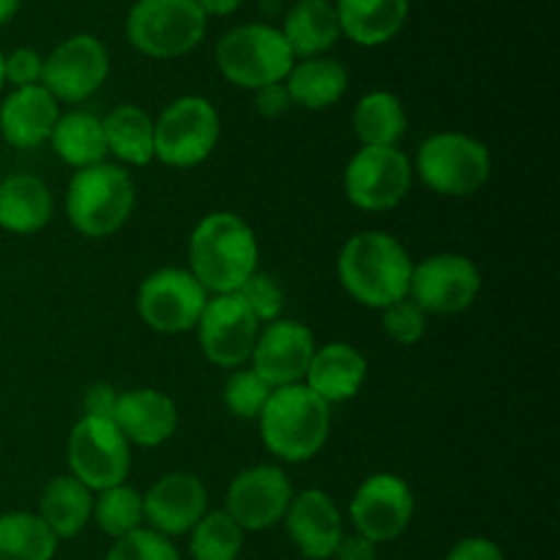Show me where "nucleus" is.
Instances as JSON below:
<instances>
[{
    "label": "nucleus",
    "instance_id": "1a4fd4ad",
    "mask_svg": "<svg viewBox=\"0 0 560 560\" xmlns=\"http://www.w3.org/2000/svg\"><path fill=\"white\" fill-rule=\"evenodd\" d=\"M208 299L189 268H159L137 290V315L156 334H186L197 328Z\"/></svg>",
    "mask_w": 560,
    "mask_h": 560
},
{
    "label": "nucleus",
    "instance_id": "f257e3e1",
    "mask_svg": "<svg viewBox=\"0 0 560 560\" xmlns=\"http://www.w3.org/2000/svg\"><path fill=\"white\" fill-rule=\"evenodd\" d=\"M260 244L246 219L213 211L195 224L189 238V271L208 295L238 293L260 271Z\"/></svg>",
    "mask_w": 560,
    "mask_h": 560
},
{
    "label": "nucleus",
    "instance_id": "e433bc0d",
    "mask_svg": "<svg viewBox=\"0 0 560 560\" xmlns=\"http://www.w3.org/2000/svg\"><path fill=\"white\" fill-rule=\"evenodd\" d=\"M241 301L252 310V315L262 323L279 320L284 306V293L279 288L277 279L266 271H255L249 279L244 282V288L238 290Z\"/></svg>",
    "mask_w": 560,
    "mask_h": 560
},
{
    "label": "nucleus",
    "instance_id": "5701e85b",
    "mask_svg": "<svg viewBox=\"0 0 560 560\" xmlns=\"http://www.w3.org/2000/svg\"><path fill=\"white\" fill-rule=\"evenodd\" d=\"M52 191L31 173L0 180V228L14 235H33L52 219Z\"/></svg>",
    "mask_w": 560,
    "mask_h": 560
},
{
    "label": "nucleus",
    "instance_id": "9d476101",
    "mask_svg": "<svg viewBox=\"0 0 560 560\" xmlns=\"http://www.w3.org/2000/svg\"><path fill=\"white\" fill-rule=\"evenodd\" d=\"M413 162L399 148H361L345 167V195L359 211H392L408 197Z\"/></svg>",
    "mask_w": 560,
    "mask_h": 560
},
{
    "label": "nucleus",
    "instance_id": "4be33fe9",
    "mask_svg": "<svg viewBox=\"0 0 560 560\" xmlns=\"http://www.w3.org/2000/svg\"><path fill=\"white\" fill-rule=\"evenodd\" d=\"M366 381L364 353L348 342H328L315 348L310 370L304 375V386L323 399L326 405L348 402L361 392Z\"/></svg>",
    "mask_w": 560,
    "mask_h": 560
},
{
    "label": "nucleus",
    "instance_id": "4c0bfd02",
    "mask_svg": "<svg viewBox=\"0 0 560 560\" xmlns=\"http://www.w3.org/2000/svg\"><path fill=\"white\" fill-rule=\"evenodd\" d=\"M44 58L31 47H16L14 52L3 55V80L14 88L42 85Z\"/></svg>",
    "mask_w": 560,
    "mask_h": 560
},
{
    "label": "nucleus",
    "instance_id": "b1692460",
    "mask_svg": "<svg viewBox=\"0 0 560 560\" xmlns=\"http://www.w3.org/2000/svg\"><path fill=\"white\" fill-rule=\"evenodd\" d=\"M342 36L359 47H381L405 27L410 0H337Z\"/></svg>",
    "mask_w": 560,
    "mask_h": 560
},
{
    "label": "nucleus",
    "instance_id": "ea45409f",
    "mask_svg": "<svg viewBox=\"0 0 560 560\" xmlns=\"http://www.w3.org/2000/svg\"><path fill=\"white\" fill-rule=\"evenodd\" d=\"M255 107L257 113L266 115V118H282V115L293 107L284 82H273V85H266L260 88V91H255Z\"/></svg>",
    "mask_w": 560,
    "mask_h": 560
},
{
    "label": "nucleus",
    "instance_id": "c03bdc74",
    "mask_svg": "<svg viewBox=\"0 0 560 560\" xmlns=\"http://www.w3.org/2000/svg\"><path fill=\"white\" fill-rule=\"evenodd\" d=\"M22 0H0V25H5L9 20H14V14L20 11Z\"/></svg>",
    "mask_w": 560,
    "mask_h": 560
},
{
    "label": "nucleus",
    "instance_id": "7c9ffc66",
    "mask_svg": "<svg viewBox=\"0 0 560 560\" xmlns=\"http://www.w3.org/2000/svg\"><path fill=\"white\" fill-rule=\"evenodd\" d=\"M58 539L33 512L0 514V560H52Z\"/></svg>",
    "mask_w": 560,
    "mask_h": 560
},
{
    "label": "nucleus",
    "instance_id": "a18cd8bd",
    "mask_svg": "<svg viewBox=\"0 0 560 560\" xmlns=\"http://www.w3.org/2000/svg\"><path fill=\"white\" fill-rule=\"evenodd\" d=\"M5 80H3V52H0V91H3Z\"/></svg>",
    "mask_w": 560,
    "mask_h": 560
},
{
    "label": "nucleus",
    "instance_id": "0eeeda50",
    "mask_svg": "<svg viewBox=\"0 0 560 560\" xmlns=\"http://www.w3.org/2000/svg\"><path fill=\"white\" fill-rule=\"evenodd\" d=\"M208 16L195 0H137L126 16V36L148 58H180L206 38Z\"/></svg>",
    "mask_w": 560,
    "mask_h": 560
},
{
    "label": "nucleus",
    "instance_id": "79ce46f5",
    "mask_svg": "<svg viewBox=\"0 0 560 560\" xmlns=\"http://www.w3.org/2000/svg\"><path fill=\"white\" fill-rule=\"evenodd\" d=\"M334 560H377V545L359 534H345L334 550Z\"/></svg>",
    "mask_w": 560,
    "mask_h": 560
},
{
    "label": "nucleus",
    "instance_id": "f03ea898",
    "mask_svg": "<svg viewBox=\"0 0 560 560\" xmlns=\"http://www.w3.org/2000/svg\"><path fill=\"white\" fill-rule=\"evenodd\" d=\"M337 273L350 299L370 310H386L408 299L413 260L392 233L364 230L345 241Z\"/></svg>",
    "mask_w": 560,
    "mask_h": 560
},
{
    "label": "nucleus",
    "instance_id": "bb28decb",
    "mask_svg": "<svg viewBox=\"0 0 560 560\" xmlns=\"http://www.w3.org/2000/svg\"><path fill=\"white\" fill-rule=\"evenodd\" d=\"M93 514V492L71 474L55 476L42 492L38 517L52 530L55 539H74Z\"/></svg>",
    "mask_w": 560,
    "mask_h": 560
},
{
    "label": "nucleus",
    "instance_id": "f8f14e48",
    "mask_svg": "<svg viewBox=\"0 0 560 560\" xmlns=\"http://www.w3.org/2000/svg\"><path fill=\"white\" fill-rule=\"evenodd\" d=\"M481 273L465 255L441 252L413 262L408 299H413L427 315H459L479 299Z\"/></svg>",
    "mask_w": 560,
    "mask_h": 560
},
{
    "label": "nucleus",
    "instance_id": "f704fd0d",
    "mask_svg": "<svg viewBox=\"0 0 560 560\" xmlns=\"http://www.w3.org/2000/svg\"><path fill=\"white\" fill-rule=\"evenodd\" d=\"M104 560H180L178 550L167 536L151 528H137L113 541Z\"/></svg>",
    "mask_w": 560,
    "mask_h": 560
},
{
    "label": "nucleus",
    "instance_id": "9b49d317",
    "mask_svg": "<svg viewBox=\"0 0 560 560\" xmlns=\"http://www.w3.org/2000/svg\"><path fill=\"white\" fill-rule=\"evenodd\" d=\"M131 468L129 441L107 419L82 416L69 435V470L91 492L124 485Z\"/></svg>",
    "mask_w": 560,
    "mask_h": 560
},
{
    "label": "nucleus",
    "instance_id": "a878e982",
    "mask_svg": "<svg viewBox=\"0 0 560 560\" xmlns=\"http://www.w3.org/2000/svg\"><path fill=\"white\" fill-rule=\"evenodd\" d=\"M348 69L328 55L295 60L290 74L284 77V88H288L293 107H304L310 113L334 107L348 91Z\"/></svg>",
    "mask_w": 560,
    "mask_h": 560
},
{
    "label": "nucleus",
    "instance_id": "c9c22d12",
    "mask_svg": "<svg viewBox=\"0 0 560 560\" xmlns=\"http://www.w3.org/2000/svg\"><path fill=\"white\" fill-rule=\"evenodd\" d=\"M383 317V331L388 339H394L397 345H416L424 339L427 334V312L416 304L413 299H402L397 304L381 310Z\"/></svg>",
    "mask_w": 560,
    "mask_h": 560
},
{
    "label": "nucleus",
    "instance_id": "39448f33",
    "mask_svg": "<svg viewBox=\"0 0 560 560\" xmlns=\"http://www.w3.org/2000/svg\"><path fill=\"white\" fill-rule=\"evenodd\" d=\"M213 58H217L219 74L230 85L252 93L273 82H284L295 63L282 31L273 25H260V22L224 33Z\"/></svg>",
    "mask_w": 560,
    "mask_h": 560
},
{
    "label": "nucleus",
    "instance_id": "a19ab883",
    "mask_svg": "<svg viewBox=\"0 0 560 560\" xmlns=\"http://www.w3.org/2000/svg\"><path fill=\"white\" fill-rule=\"evenodd\" d=\"M118 394L113 386H107V383H96V386L91 388V392L85 394V416H91V419H107L113 421V413H115V405H118Z\"/></svg>",
    "mask_w": 560,
    "mask_h": 560
},
{
    "label": "nucleus",
    "instance_id": "aec40b11",
    "mask_svg": "<svg viewBox=\"0 0 560 560\" xmlns=\"http://www.w3.org/2000/svg\"><path fill=\"white\" fill-rule=\"evenodd\" d=\"M113 424L129 441V446L135 443L142 448H156L178 430V408L156 388H131L118 394Z\"/></svg>",
    "mask_w": 560,
    "mask_h": 560
},
{
    "label": "nucleus",
    "instance_id": "c756f323",
    "mask_svg": "<svg viewBox=\"0 0 560 560\" xmlns=\"http://www.w3.org/2000/svg\"><path fill=\"white\" fill-rule=\"evenodd\" d=\"M353 131L361 148H397L408 131V113L402 98L392 91H372L355 104Z\"/></svg>",
    "mask_w": 560,
    "mask_h": 560
},
{
    "label": "nucleus",
    "instance_id": "2f4dec72",
    "mask_svg": "<svg viewBox=\"0 0 560 560\" xmlns=\"http://www.w3.org/2000/svg\"><path fill=\"white\" fill-rule=\"evenodd\" d=\"M93 523L109 536L120 539L126 534H135L137 528H145V509H142V492L135 487L115 485L93 495Z\"/></svg>",
    "mask_w": 560,
    "mask_h": 560
},
{
    "label": "nucleus",
    "instance_id": "7ed1b4c3",
    "mask_svg": "<svg viewBox=\"0 0 560 560\" xmlns=\"http://www.w3.org/2000/svg\"><path fill=\"white\" fill-rule=\"evenodd\" d=\"M257 424L273 457L284 463H306L326 446L331 432V405L323 402L304 383L273 388Z\"/></svg>",
    "mask_w": 560,
    "mask_h": 560
},
{
    "label": "nucleus",
    "instance_id": "72a5a7b5",
    "mask_svg": "<svg viewBox=\"0 0 560 560\" xmlns=\"http://www.w3.org/2000/svg\"><path fill=\"white\" fill-rule=\"evenodd\" d=\"M273 388L257 375L255 370H235L224 383V408L235 416V419H260L262 408L271 399Z\"/></svg>",
    "mask_w": 560,
    "mask_h": 560
},
{
    "label": "nucleus",
    "instance_id": "dca6fc26",
    "mask_svg": "<svg viewBox=\"0 0 560 560\" xmlns=\"http://www.w3.org/2000/svg\"><path fill=\"white\" fill-rule=\"evenodd\" d=\"M293 501V485L277 465H255L230 481L224 512L241 525V530H268L282 523Z\"/></svg>",
    "mask_w": 560,
    "mask_h": 560
},
{
    "label": "nucleus",
    "instance_id": "393cba45",
    "mask_svg": "<svg viewBox=\"0 0 560 560\" xmlns=\"http://www.w3.org/2000/svg\"><path fill=\"white\" fill-rule=\"evenodd\" d=\"M295 60L326 55L342 36L331 0H299L279 27Z\"/></svg>",
    "mask_w": 560,
    "mask_h": 560
},
{
    "label": "nucleus",
    "instance_id": "20e7f679",
    "mask_svg": "<svg viewBox=\"0 0 560 560\" xmlns=\"http://www.w3.org/2000/svg\"><path fill=\"white\" fill-rule=\"evenodd\" d=\"M135 211V184L118 164L77 170L66 189V217L85 238H109Z\"/></svg>",
    "mask_w": 560,
    "mask_h": 560
},
{
    "label": "nucleus",
    "instance_id": "2eb2a0df",
    "mask_svg": "<svg viewBox=\"0 0 560 560\" xmlns=\"http://www.w3.org/2000/svg\"><path fill=\"white\" fill-rule=\"evenodd\" d=\"M413 490L394 474L370 476L350 498V523L372 545L399 539L413 523Z\"/></svg>",
    "mask_w": 560,
    "mask_h": 560
},
{
    "label": "nucleus",
    "instance_id": "473e14b6",
    "mask_svg": "<svg viewBox=\"0 0 560 560\" xmlns=\"http://www.w3.org/2000/svg\"><path fill=\"white\" fill-rule=\"evenodd\" d=\"M244 550V530L224 509L202 514L189 530L191 560H238Z\"/></svg>",
    "mask_w": 560,
    "mask_h": 560
},
{
    "label": "nucleus",
    "instance_id": "ddd939ff",
    "mask_svg": "<svg viewBox=\"0 0 560 560\" xmlns=\"http://www.w3.org/2000/svg\"><path fill=\"white\" fill-rule=\"evenodd\" d=\"M107 74V47L91 33H77L44 58L42 88L58 104H80L104 85Z\"/></svg>",
    "mask_w": 560,
    "mask_h": 560
},
{
    "label": "nucleus",
    "instance_id": "37998d69",
    "mask_svg": "<svg viewBox=\"0 0 560 560\" xmlns=\"http://www.w3.org/2000/svg\"><path fill=\"white\" fill-rule=\"evenodd\" d=\"M206 16H228L238 9L244 0H195Z\"/></svg>",
    "mask_w": 560,
    "mask_h": 560
},
{
    "label": "nucleus",
    "instance_id": "4468645a",
    "mask_svg": "<svg viewBox=\"0 0 560 560\" xmlns=\"http://www.w3.org/2000/svg\"><path fill=\"white\" fill-rule=\"evenodd\" d=\"M260 328V320L238 293L211 295L197 320V342L211 364L241 370L252 359Z\"/></svg>",
    "mask_w": 560,
    "mask_h": 560
},
{
    "label": "nucleus",
    "instance_id": "f3484780",
    "mask_svg": "<svg viewBox=\"0 0 560 560\" xmlns=\"http://www.w3.org/2000/svg\"><path fill=\"white\" fill-rule=\"evenodd\" d=\"M315 334L299 320H271L257 334L252 350V370L271 388L304 383L310 361L315 355Z\"/></svg>",
    "mask_w": 560,
    "mask_h": 560
},
{
    "label": "nucleus",
    "instance_id": "423d86ee",
    "mask_svg": "<svg viewBox=\"0 0 560 560\" xmlns=\"http://www.w3.org/2000/svg\"><path fill=\"white\" fill-rule=\"evenodd\" d=\"M490 151L463 131H438L427 137L416 153L413 175L430 191L443 197H470L490 180Z\"/></svg>",
    "mask_w": 560,
    "mask_h": 560
},
{
    "label": "nucleus",
    "instance_id": "412c9836",
    "mask_svg": "<svg viewBox=\"0 0 560 560\" xmlns=\"http://www.w3.org/2000/svg\"><path fill=\"white\" fill-rule=\"evenodd\" d=\"M60 107L42 85L14 88L0 104V135L16 151H33L49 142Z\"/></svg>",
    "mask_w": 560,
    "mask_h": 560
},
{
    "label": "nucleus",
    "instance_id": "6ab92c4d",
    "mask_svg": "<svg viewBox=\"0 0 560 560\" xmlns=\"http://www.w3.org/2000/svg\"><path fill=\"white\" fill-rule=\"evenodd\" d=\"M282 523L295 550L310 560H331L345 536L342 512L323 490L293 492Z\"/></svg>",
    "mask_w": 560,
    "mask_h": 560
},
{
    "label": "nucleus",
    "instance_id": "6e6552de",
    "mask_svg": "<svg viewBox=\"0 0 560 560\" xmlns=\"http://www.w3.org/2000/svg\"><path fill=\"white\" fill-rule=\"evenodd\" d=\"M222 135L217 107L206 96H180L153 120V159L189 170L206 162Z\"/></svg>",
    "mask_w": 560,
    "mask_h": 560
},
{
    "label": "nucleus",
    "instance_id": "cd10ccee",
    "mask_svg": "<svg viewBox=\"0 0 560 560\" xmlns=\"http://www.w3.org/2000/svg\"><path fill=\"white\" fill-rule=\"evenodd\" d=\"M49 145L58 153L60 162H66L74 170L102 164L104 156H107L102 118H96L93 113H85V109L60 113L52 137H49Z\"/></svg>",
    "mask_w": 560,
    "mask_h": 560
},
{
    "label": "nucleus",
    "instance_id": "c85d7f7f",
    "mask_svg": "<svg viewBox=\"0 0 560 560\" xmlns=\"http://www.w3.org/2000/svg\"><path fill=\"white\" fill-rule=\"evenodd\" d=\"M107 153L131 167L153 162V118L137 104H120L102 118Z\"/></svg>",
    "mask_w": 560,
    "mask_h": 560
},
{
    "label": "nucleus",
    "instance_id": "a211bd4d",
    "mask_svg": "<svg viewBox=\"0 0 560 560\" xmlns=\"http://www.w3.org/2000/svg\"><path fill=\"white\" fill-rule=\"evenodd\" d=\"M142 509H145V523L151 530L167 539L186 536L208 512L206 485L186 470L164 474L148 487L142 495Z\"/></svg>",
    "mask_w": 560,
    "mask_h": 560
},
{
    "label": "nucleus",
    "instance_id": "58836bf2",
    "mask_svg": "<svg viewBox=\"0 0 560 560\" xmlns=\"http://www.w3.org/2000/svg\"><path fill=\"white\" fill-rule=\"evenodd\" d=\"M443 560H506V556H503V550L492 539L470 536V539L457 541Z\"/></svg>",
    "mask_w": 560,
    "mask_h": 560
}]
</instances>
